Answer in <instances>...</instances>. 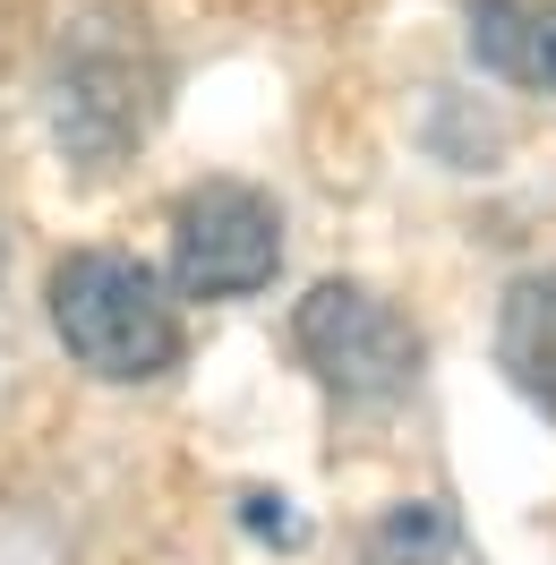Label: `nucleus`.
<instances>
[{"label":"nucleus","instance_id":"nucleus-1","mask_svg":"<svg viewBox=\"0 0 556 565\" xmlns=\"http://www.w3.org/2000/svg\"><path fill=\"white\" fill-rule=\"evenodd\" d=\"M52 326L77 369H95L111 386H146L180 369V309L163 275L129 248H70L52 266Z\"/></svg>","mask_w":556,"mask_h":565},{"label":"nucleus","instance_id":"nucleus-2","mask_svg":"<svg viewBox=\"0 0 556 565\" xmlns=\"http://www.w3.org/2000/svg\"><path fill=\"white\" fill-rule=\"evenodd\" d=\"M291 352L317 369V386H334L343 403H377L403 394L419 369V326L368 291V282H317L291 309Z\"/></svg>","mask_w":556,"mask_h":565},{"label":"nucleus","instance_id":"nucleus-3","mask_svg":"<svg viewBox=\"0 0 556 565\" xmlns=\"http://www.w3.org/2000/svg\"><path fill=\"white\" fill-rule=\"evenodd\" d=\"M282 266V214L248 180H197L172 206V275L189 300H248Z\"/></svg>","mask_w":556,"mask_h":565},{"label":"nucleus","instance_id":"nucleus-4","mask_svg":"<svg viewBox=\"0 0 556 565\" xmlns=\"http://www.w3.org/2000/svg\"><path fill=\"white\" fill-rule=\"evenodd\" d=\"M471 52L531 95H556V0H471Z\"/></svg>","mask_w":556,"mask_h":565},{"label":"nucleus","instance_id":"nucleus-5","mask_svg":"<svg viewBox=\"0 0 556 565\" xmlns=\"http://www.w3.org/2000/svg\"><path fill=\"white\" fill-rule=\"evenodd\" d=\"M360 565H488L480 540L462 531L446 497H403V505H385L368 540H360Z\"/></svg>","mask_w":556,"mask_h":565},{"label":"nucleus","instance_id":"nucleus-6","mask_svg":"<svg viewBox=\"0 0 556 565\" xmlns=\"http://www.w3.org/2000/svg\"><path fill=\"white\" fill-rule=\"evenodd\" d=\"M496 352H505V369H514V386L556 412V266L548 275H522L514 291H505Z\"/></svg>","mask_w":556,"mask_h":565}]
</instances>
